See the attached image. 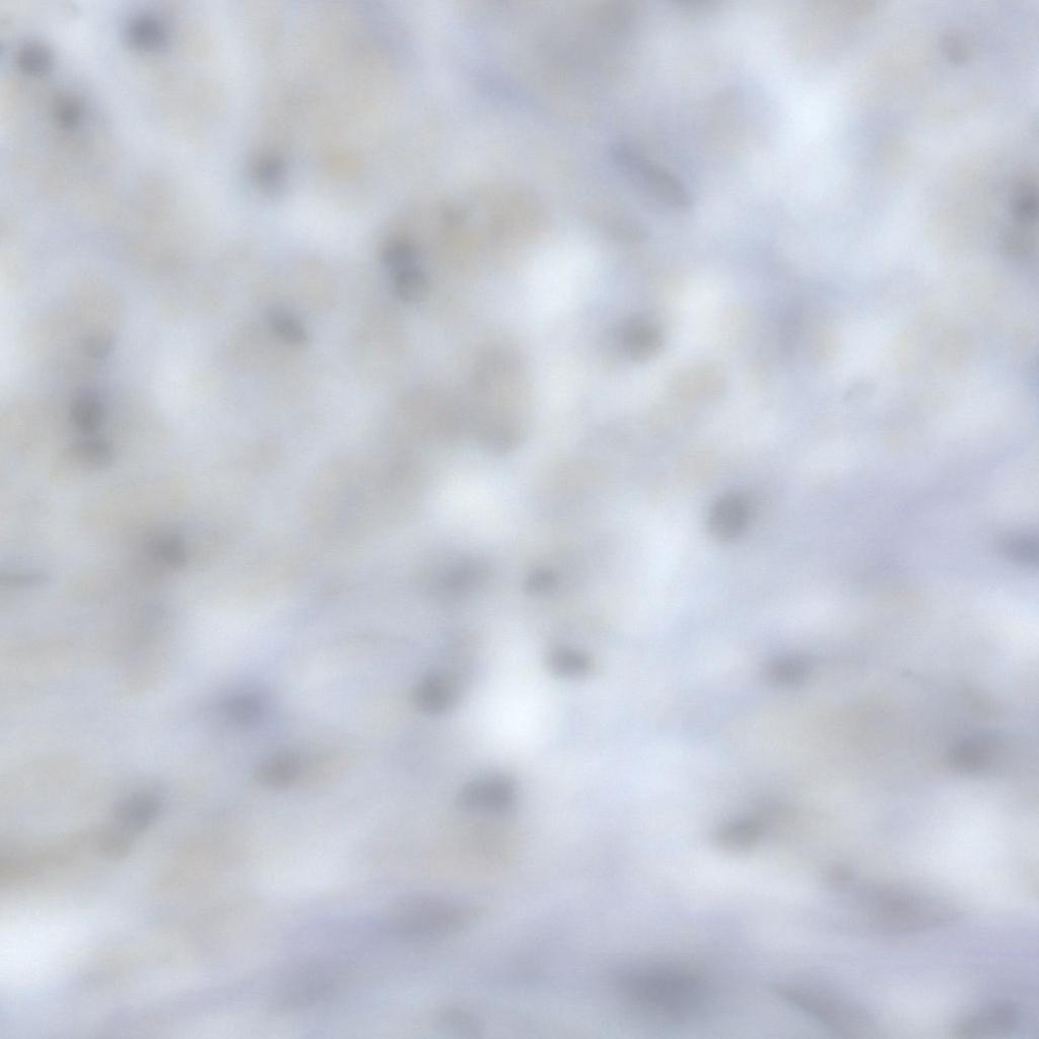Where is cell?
<instances>
[{
  "label": "cell",
  "instance_id": "cell-3",
  "mask_svg": "<svg viewBox=\"0 0 1039 1039\" xmlns=\"http://www.w3.org/2000/svg\"><path fill=\"white\" fill-rule=\"evenodd\" d=\"M471 921L468 909L431 896H406L386 911L384 928L404 940H431L454 935Z\"/></svg>",
  "mask_w": 1039,
  "mask_h": 1039
},
{
  "label": "cell",
  "instance_id": "cell-14",
  "mask_svg": "<svg viewBox=\"0 0 1039 1039\" xmlns=\"http://www.w3.org/2000/svg\"><path fill=\"white\" fill-rule=\"evenodd\" d=\"M763 824L751 817L730 820L717 831L716 843L728 851H743L756 845L763 836Z\"/></svg>",
  "mask_w": 1039,
  "mask_h": 1039
},
{
  "label": "cell",
  "instance_id": "cell-4",
  "mask_svg": "<svg viewBox=\"0 0 1039 1039\" xmlns=\"http://www.w3.org/2000/svg\"><path fill=\"white\" fill-rule=\"evenodd\" d=\"M783 996L821 1024L844 1036H868L876 1029L873 1014L850 998L810 990L784 991Z\"/></svg>",
  "mask_w": 1039,
  "mask_h": 1039
},
{
  "label": "cell",
  "instance_id": "cell-22",
  "mask_svg": "<svg viewBox=\"0 0 1039 1039\" xmlns=\"http://www.w3.org/2000/svg\"><path fill=\"white\" fill-rule=\"evenodd\" d=\"M73 417L81 429L93 431L101 425L103 406L95 395L83 394L75 401Z\"/></svg>",
  "mask_w": 1039,
  "mask_h": 1039
},
{
  "label": "cell",
  "instance_id": "cell-11",
  "mask_svg": "<svg viewBox=\"0 0 1039 1039\" xmlns=\"http://www.w3.org/2000/svg\"><path fill=\"white\" fill-rule=\"evenodd\" d=\"M747 522V504L736 495H728L720 499L713 506L709 516L710 532L721 541H728L740 535Z\"/></svg>",
  "mask_w": 1039,
  "mask_h": 1039
},
{
  "label": "cell",
  "instance_id": "cell-1",
  "mask_svg": "<svg viewBox=\"0 0 1039 1039\" xmlns=\"http://www.w3.org/2000/svg\"><path fill=\"white\" fill-rule=\"evenodd\" d=\"M617 989L641 1008L673 1020L701 1014L710 991L705 980L682 968L643 966L618 975Z\"/></svg>",
  "mask_w": 1039,
  "mask_h": 1039
},
{
  "label": "cell",
  "instance_id": "cell-8",
  "mask_svg": "<svg viewBox=\"0 0 1039 1039\" xmlns=\"http://www.w3.org/2000/svg\"><path fill=\"white\" fill-rule=\"evenodd\" d=\"M1022 1011L1012 1002L989 1003L961 1017L953 1032L959 1038L1007 1036L1022 1024Z\"/></svg>",
  "mask_w": 1039,
  "mask_h": 1039
},
{
  "label": "cell",
  "instance_id": "cell-18",
  "mask_svg": "<svg viewBox=\"0 0 1039 1039\" xmlns=\"http://www.w3.org/2000/svg\"><path fill=\"white\" fill-rule=\"evenodd\" d=\"M126 34L132 46L143 50L158 49L167 39L164 26L152 16L133 19L127 27Z\"/></svg>",
  "mask_w": 1039,
  "mask_h": 1039
},
{
  "label": "cell",
  "instance_id": "cell-5",
  "mask_svg": "<svg viewBox=\"0 0 1039 1039\" xmlns=\"http://www.w3.org/2000/svg\"><path fill=\"white\" fill-rule=\"evenodd\" d=\"M615 157L621 168L655 200L677 211L689 209L692 204L691 194L669 170L627 146H619L615 150Z\"/></svg>",
  "mask_w": 1039,
  "mask_h": 1039
},
{
  "label": "cell",
  "instance_id": "cell-25",
  "mask_svg": "<svg viewBox=\"0 0 1039 1039\" xmlns=\"http://www.w3.org/2000/svg\"><path fill=\"white\" fill-rule=\"evenodd\" d=\"M417 258V249L404 241L392 242L382 252L384 263L394 269V271L415 265Z\"/></svg>",
  "mask_w": 1039,
  "mask_h": 1039
},
{
  "label": "cell",
  "instance_id": "cell-27",
  "mask_svg": "<svg viewBox=\"0 0 1039 1039\" xmlns=\"http://www.w3.org/2000/svg\"><path fill=\"white\" fill-rule=\"evenodd\" d=\"M55 118L64 127H74L79 124L83 109L80 102L74 98H62L58 100L54 110Z\"/></svg>",
  "mask_w": 1039,
  "mask_h": 1039
},
{
  "label": "cell",
  "instance_id": "cell-6",
  "mask_svg": "<svg viewBox=\"0 0 1039 1039\" xmlns=\"http://www.w3.org/2000/svg\"><path fill=\"white\" fill-rule=\"evenodd\" d=\"M336 982V973L332 968L322 964L305 966L277 990L274 1006L283 1011L310 1006L333 993Z\"/></svg>",
  "mask_w": 1039,
  "mask_h": 1039
},
{
  "label": "cell",
  "instance_id": "cell-17",
  "mask_svg": "<svg viewBox=\"0 0 1039 1039\" xmlns=\"http://www.w3.org/2000/svg\"><path fill=\"white\" fill-rule=\"evenodd\" d=\"M300 774L298 759L292 754H279L263 761L257 771L261 784L270 788H284L294 783Z\"/></svg>",
  "mask_w": 1039,
  "mask_h": 1039
},
{
  "label": "cell",
  "instance_id": "cell-20",
  "mask_svg": "<svg viewBox=\"0 0 1039 1039\" xmlns=\"http://www.w3.org/2000/svg\"><path fill=\"white\" fill-rule=\"evenodd\" d=\"M263 702L261 698L251 692H243L230 698L224 707L225 714L229 720L240 726L255 724L263 714Z\"/></svg>",
  "mask_w": 1039,
  "mask_h": 1039
},
{
  "label": "cell",
  "instance_id": "cell-26",
  "mask_svg": "<svg viewBox=\"0 0 1039 1039\" xmlns=\"http://www.w3.org/2000/svg\"><path fill=\"white\" fill-rule=\"evenodd\" d=\"M99 852L111 860L125 858L130 852V841L128 837L117 831H106L98 843Z\"/></svg>",
  "mask_w": 1039,
  "mask_h": 1039
},
{
  "label": "cell",
  "instance_id": "cell-15",
  "mask_svg": "<svg viewBox=\"0 0 1039 1039\" xmlns=\"http://www.w3.org/2000/svg\"><path fill=\"white\" fill-rule=\"evenodd\" d=\"M546 667L553 676L577 680L588 677L594 663L591 656L582 650L559 647L547 654Z\"/></svg>",
  "mask_w": 1039,
  "mask_h": 1039
},
{
  "label": "cell",
  "instance_id": "cell-16",
  "mask_svg": "<svg viewBox=\"0 0 1039 1039\" xmlns=\"http://www.w3.org/2000/svg\"><path fill=\"white\" fill-rule=\"evenodd\" d=\"M764 673L771 684L794 687L802 685L809 678L811 664L802 656H783L770 661Z\"/></svg>",
  "mask_w": 1039,
  "mask_h": 1039
},
{
  "label": "cell",
  "instance_id": "cell-9",
  "mask_svg": "<svg viewBox=\"0 0 1039 1039\" xmlns=\"http://www.w3.org/2000/svg\"><path fill=\"white\" fill-rule=\"evenodd\" d=\"M1002 751V740L991 732L969 735L952 746L948 753L950 767L960 774L982 775L996 764Z\"/></svg>",
  "mask_w": 1039,
  "mask_h": 1039
},
{
  "label": "cell",
  "instance_id": "cell-12",
  "mask_svg": "<svg viewBox=\"0 0 1039 1039\" xmlns=\"http://www.w3.org/2000/svg\"><path fill=\"white\" fill-rule=\"evenodd\" d=\"M161 809L162 800L157 794L143 792L122 801L116 809V818L129 833H140L153 823Z\"/></svg>",
  "mask_w": 1039,
  "mask_h": 1039
},
{
  "label": "cell",
  "instance_id": "cell-23",
  "mask_svg": "<svg viewBox=\"0 0 1039 1039\" xmlns=\"http://www.w3.org/2000/svg\"><path fill=\"white\" fill-rule=\"evenodd\" d=\"M18 63L24 73L38 76L48 71L52 63V57L46 47L39 44H29L20 50Z\"/></svg>",
  "mask_w": 1039,
  "mask_h": 1039
},
{
  "label": "cell",
  "instance_id": "cell-21",
  "mask_svg": "<svg viewBox=\"0 0 1039 1039\" xmlns=\"http://www.w3.org/2000/svg\"><path fill=\"white\" fill-rule=\"evenodd\" d=\"M268 322L275 334L286 342L293 345L307 343V330L292 313L283 309H272L268 313Z\"/></svg>",
  "mask_w": 1039,
  "mask_h": 1039
},
{
  "label": "cell",
  "instance_id": "cell-7",
  "mask_svg": "<svg viewBox=\"0 0 1039 1039\" xmlns=\"http://www.w3.org/2000/svg\"><path fill=\"white\" fill-rule=\"evenodd\" d=\"M518 798L517 785L505 775L477 778L466 784L459 794L462 809L480 814L500 815L509 812Z\"/></svg>",
  "mask_w": 1039,
  "mask_h": 1039
},
{
  "label": "cell",
  "instance_id": "cell-10",
  "mask_svg": "<svg viewBox=\"0 0 1039 1039\" xmlns=\"http://www.w3.org/2000/svg\"><path fill=\"white\" fill-rule=\"evenodd\" d=\"M462 699V684L454 674L438 672L425 677L414 691V702L429 715L452 712Z\"/></svg>",
  "mask_w": 1039,
  "mask_h": 1039
},
{
  "label": "cell",
  "instance_id": "cell-24",
  "mask_svg": "<svg viewBox=\"0 0 1039 1039\" xmlns=\"http://www.w3.org/2000/svg\"><path fill=\"white\" fill-rule=\"evenodd\" d=\"M1005 552L1012 561L1032 566L1037 563V539L1030 534L1014 536L1005 543Z\"/></svg>",
  "mask_w": 1039,
  "mask_h": 1039
},
{
  "label": "cell",
  "instance_id": "cell-2",
  "mask_svg": "<svg viewBox=\"0 0 1039 1039\" xmlns=\"http://www.w3.org/2000/svg\"><path fill=\"white\" fill-rule=\"evenodd\" d=\"M859 903L870 924L890 933L924 932L949 925L958 917L942 899L899 886L867 887Z\"/></svg>",
  "mask_w": 1039,
  "mask_h": 1039
},
{
  "label": "cell",
  "instance_id": "cell-19",
  "mask_svg": "<svg viewBox=\"0 0 1039 1039\" xmlns=\"http://www.w3.org/2000/svg\"><path fill=\"white\" fill-rule=\"evenodd\" d=\"M393 288L401 300L414 303L426 296L428 284L424 272L413 265L394 271Z\"/></svg>",
  "mask_w": 1039,
  "mask_h": 1039
},
{
  "label": "cell",
  "instance_id": "cell-13",
  "mask_svg": "<svg viewBox=\"0 0 1039 1039\" xmlns=\"http://www.w3.org/2000/svg\"><path fill=\"white\" fill-rule=\"evenodd\" d=\"M623 345L633 360L645 362L661 352L663 335L653 324L635 322L631 323L623 333Z\"/></svg>",
  "mask_w": 1039,
  "mask_h": 1039
}]
</instances>
